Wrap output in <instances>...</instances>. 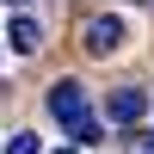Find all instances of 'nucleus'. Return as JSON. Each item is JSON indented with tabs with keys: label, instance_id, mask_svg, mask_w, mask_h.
<instances>
[{
	"label": "nucleus",
	"instance_id": "obj_1",
	"mask_svg": "<svg viewBox=\"0 0 154 154\" xmlns=\"http://www.w3.org/2000/svg\"><path fill=\"white\" fill-rule=\"evenodd\" d=\"M49 117H56L74 142H99V123H93V111H86V86L80 80H56L49 86Z\"/></svg>",
	"mask_w": 154,
	"mask_h": 154
},
{
	"label": "nucleus",
	"instance_id": "obj_2",
	"mask_svg": "<svg viewBox=\"0 0 154 154\" xmlns=\"http://www.w3.org/2000/svg\"><path fill=\"white\" fill-rule=\"evenodd\" d=\"M123 37H130V25H123L117 12H99V19H86L80 43H86V56H117V49H123Z\"/></svg>",
	"mask_w": 154,
	"mask_h": 154
},
{
	"label": "nucleus",
	"instance_id": "obj_3",
	"mask_svg": "<svg viewBox=\"0 0 154 154\" xmlns=\"http://www.w3.org/2000/svg\"><path fill=\"white\" fill-rule=\"evenodd\" d=\"M111 123H123V130H130V123H142L148 117V93H142V86H123V93H111Z\"/></svg>",
	"mask_w": 154,
	"mask_h": 154
},
{
	"label": "nucleus",
	"instance_id": "obj_4",
	"mask_svg": "<svg viewBox=\"0 0 154 154\" xmlns=\"http://www.w3.org/2000/svg\"><path fill=\"white\" fill-rule=\"evenodd\" d=\"M6 43L19 49V56H37V49H43V25H37L31 12H12V25H6Z\"/></svg>",
	"mask_w": 154,
	"mask_h": 154
},
{
	"label": "nucleus",
	"instance_id": "obj_5",
	"mask_svg": "<svg viewBox=\"0 0 154 154\" xmlns=\"http://www.w3.org/2000/svg\"><path fill=\"white\" fill-rule=\"evenodd\" d=\"M6 154H37V136H12V142H6Z\"/></svg>",
	"mask_w": 154,
	"mask_h": 154
},
{
	"label": "nucleus",
	"instance_id": "obj_6",
	"mask_svg": "<svg viewBox=\"0 0 154 154\" xmlns=\"http://www.w3.org/2000/svg\"><path fill=\"white\" fill-rule=\"evenodd\" d=\"M6 6H25V0H6Z\"/></svg>",
	"mask_w": 154,
	"mask_h": 154
},
{
	"label": "nucleus",
	"instance_id": "obj_7",
	"mask_svg": "<svg viewBox=\"0 0 154 154\" xmlns=\"http://www.w3.org/2000/svg\"><path fill=\"white\" fill-rule=\"evenodd\" d=\"M62 154H74V148H62Z\"/></svg>",
	"mask_w": 154,
	"mask_h": 154
}]
</instances>
